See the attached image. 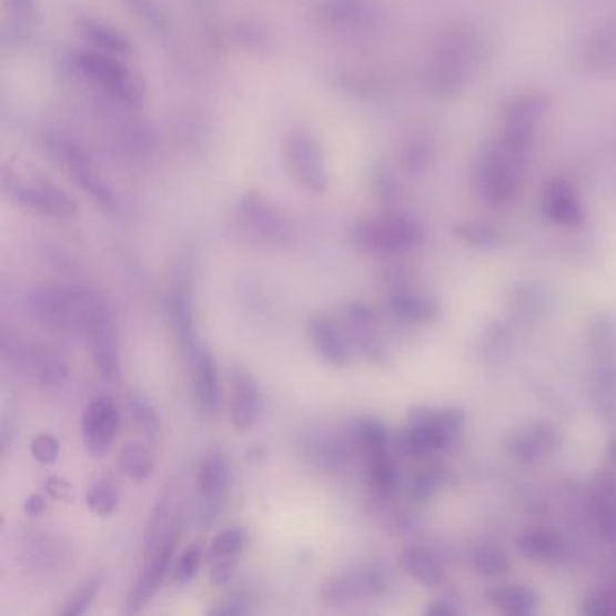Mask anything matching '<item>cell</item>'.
I'll return each instance as SVG.
<instances>
[{
    "label": "cell",
    "mask_w": 616,
    "mask_h": 616,
    "mask_svg": "<svg viewBox=\"0 0 616 616\" xmlns=\"http://www.w3.org/2000/svg\"><path fill=\"white\" fill-rule=\"evenodd\" d=\"M100 301L102 296L83 290L48 286L33 290L28 296V306L40 324L85 335L89 319Z\"/></svg>",
    "instance_id": "obj_1"
},
{
    "label": "cell",
    "mask_w": 616,
    "mask_h": 616,
    "mask_svg": "<svg viewBox=\"0 0 616 616\" xmlns=\"http://www.w3.org/2000/svg\"><path fill=\"white\" fill-rule=\"evenodd\" d=\"M393 572L387 564L374 563L356 572L340 573L322 587V598L331 606H347L387 592Z\"/></svg>",
    "instance_id": "obj_2"
},
{
    "label": "cell",
    "mask_w": 616,
    "mask_h": 616,
    "mask_svg": "<svg viewBox=\"0 0 616 616\" xmlns=\"http://www.w3.org/2000/svg\"><path fill=\"white\" fill-rule=\"evenodd\" d=\"M85 336L89 340L91 355L98 373L109 382L122 378V350L118 327L112 319L111 307L108 302L100 301L93 315L89 319Z\"/></svg>",
    "instance_id": "obj_3"
},
{
    "label": "cell",
    "mask_w": 616,
    "mask_h": 616,
    "mask_svg": "<svg viewBox=\"0 0 616 616\" xmlns=\"http://www.w3.org/2000/svg\"><path fill=\"white\" fill-rule=\"evenodd\" d=\"M296 454L316 471L342 472L350 465V447L339 432L306 428L295 440Z\"/></svg>",
    "instance_id": "obj_4"
},
{
    "label": "cell",
    "mask_w": 616,
    "mask_h": 616,
    "mask_svg": "<svg viewBox=\"0 0 616 616\" xmlns=\"http://www.w3.org/2000/svg\"><path fill=\"white\" fill-rule=\"evenodd\" d=\"M170 322L175 331V339L186 359H194L200 353V331L195 321L194 292L192 279L186 273L174 277L169 295Z\"/></svg>",
    "instance_id": "obj_5"
},
{
    "label": "cell",
    "mask_w": 616,
    "mask_h": 616,
    "mask_svg": "<svg viewBox=\"0 0 616 616\" xmlns=\"http://www.w3.org/2000/svg\"><path fill=\"white\" fill-rule=\"evenodd\" d=\"M122 416L117 403L109 396H100L89 403L82 420L83 445L93 457H103L111 451L120 434Z\"/></svg>",
    "instance_id": "obj_6"
},
{
    "label": "cell",
    "mask_w": 616,
    "mask_h": 616,
    "mask_svg": "<svg viewBox=\"0 0 616 616\" xmlns=\"http://www.w3.org/2000/svg\"><path fill=\"white\" fill-rule=\"evenodd\" d=\"M230 486V466L223 452L214 451L201 460L198 468V492L203 503V519L214 523L223 512Z\"/></svg>",
    "instance_id": "obj_7"
},
{
    "label": "cell",
    "mask_w": 616,
    "mask_h": 616,
    "mask_svg": "<svg viewBox=\"0 0 616 616\" xmlns=\"http://www.w3.org/2000/svg\"><path fill=\"white\" fill-rule=\"evenodd\" d=\"M420 239L416 224L405 219H388L378 223L364 224L355 233L362 250L371 253H394L414 246Z\"/></svg>",
    "instance_id": "obj_8"
},
{
    "label": "cell",
    "mask_w": 616,
    "mask_h": 616,
    "mask_svg": "<svg viewBox=\"0 0 616 616\" xmlns=\"http://www.w3.org/2000/svg\"><path fill=\"white\" fill-rule=\"evenodd\" d=\"M175 544H178V534L170 532L169 537L163 541L160 548L151 555L145 572L141 573V577L138 578L137 584L131 587V592L127 595V613L141 612L152 600L158 589L163 586L166 575H169L170 564L174 558Z\"/></svg>",
    "instance_id": "obj_9"
},
{
    "label": "cell",
    "mask_w": 616,
    "mask_h": 616,
    "mask_svg": "<svg viewBox=\"0 0 616 616\" xmlns=\"http://www.w3.org/2000/svg\"><path fill=\"white\" fill-rule=\"evenodd\" d=\"M230 420L239 432H248L261 416L262 394L257 380L244 367L233 365L230 370Z\"/></svg>",
    "instance_id": "obj_10"
},
{
    "label": "cell",
    "mask_w": 616,
    "mask_h": 616,
    "mask_svg": "<svg viewBox=\"0 0 616 616\" xmlns=\"http://www.w3.org/2000/svg\"><path fill=\"white\" fill-rule=\"evenodd\" d=\"M192 364V382H194V398L200 413L214 416L221 407V382H219L218 364L206 347L190 360Z\"/></svg>",
    "instance_id": "obj_11"
},
{
    "label": "cell",
    "mask_w": 616,
    "mask_h": 616,
    "mask_svg": "<svg viewBox=\"0 0 616 616\" xmlns=\"http://www.w3.org/2000/svg\"><path fill=\"white\" fill-rule=\"evenodd\" d=\"M311 342L322 359L335 367H347L351 364L350 340L344 330L330 316H315L310 322Z\"/></svg>",
    "instance_id": "obj_12"
},
{
    "label": "cell",
    "mask_w": 616,
    "mask_h": 616,
    "mask_svg": "<svg viewBox=\"0 0 616 616\" xmlns=\"http://www.w3.org/2000/svg\"><path fill=\"white\" fill-rule=\"evenodd\" d=\"M557 445V432L548 423H537L515 434L508 448L519 462H539L541 457L554 451Z\"/></svg>",
    "instance_id": "obj_13"
},
{
    "label": "cell",
    "mask_w": 616,
    "mask_h": 616,
    "mask_svg": "<svg viewBox=\"0 0 616 616\" xmlns=\"http://www.w3.org/2000/svg\"><path fill=\"white\" fill-rule=\"evenodd\" d=\"M388 307L394 315L407 322H427L437 315V304L427 296L400 290L388 299Z\"/></svg>",
    "instance_id": "obj_14"
},
{
    "label": "cell",
    "mask_w": 616,
    "mask_h": 616,
    "mask_svg": "<svg viewBox=\"0 0 616 616\" xmlns=\"http://www.w3.org/2000/svg\"><path fill=\"white\" fill-rule=\"evenodd\" d=\"M170 523H172V495H161L154 509H152L151 521L147 526V534L143 537V552L147 555L154 554L155 549L160 548L163 541L169 537Z\"/></svg>",
    "instance_id": "obj_15"
},
{
    "label": "cell",
    "mask_w": 616,
    "mask_h": 616,
    "mask_svg": "<svg viewBox=\"0 0 616 616\" xmlns=\"http://www.w3.org/2000/svg\"><path fill=\"white\" fill-rule=\"evenodd\" d=\"M402 566L411 577L416 578L417 583L425 584V586H436L442 583V568L427 549H405L402 554Z\"/></svg>",
    "instance_id": "obj_16"
},
{
    "label": "cell",
    "mask_w": 616,
    "mask_h": 616,
    "mask_svg": "<svg viewBox=\"0 0 616 616\" xmlns=\"http://www.w3.org/2000/svg\"><path fill=\"white\" fill-rule=\"evenodd\" d=\"M367 465H370L371 485L376 494L382 497L393 495L398 486V468L388 451L367 456Z\"/></svg>",
    "instance_id": "obj_17"
},
{
    "label": "cell",
    "mask_w": 616,
    "mask_h": 616,
    "mask_svg": "<svg viewBox=\"0 0 616 616\" xmlns=\"http://www.w3.org/2000/svg\"><path fill=\"white\" fill-rule=\"evenodd\" d=\"M355 440L364 451L365 457L388 451L387 428L376 417H360L355 425Z\"/></svg>",
    "instance_id": "obj_18"
},
{
    "label": "cell",
    "mask_w": 616,
    "mask_h": 616,
    "mask_svg": "<svg viewBox=\"0 0 616 616\" xmlns=\"http://www.w3.org/2000/svg\"><path fill=\"white\" fill-rule=\"evenodd\" d=\"M494 602L508 615H529L537 606V595L528 587L506 586L495 592Z\"/></svg>",
    "instance_id": "obj_19"
},
{
    "label": "cell",
    "mask_w": 616,
    "mask_h": 616,
    "mask_svg": "<svg viewBox=\"0 0 616 616\" xmlns=\"http://www.w3.org/2000/svg\"><path fill=\"white\" fill-rule=\"evenodd\" d=\"M120 466H122L127 477L134 481H145L147 477H151L154 460H152L149 448L137 445V443H129L120 454Z\"/></svg>",
    "instance_id": "obj_20"
},
{
    "label": "cell",
    "mask_w": 616,
    "mask_h": 616,
    "mask_svg": "<svg viewBox=\"0 0 616 616\" xmlns=\"http://www.w3.org/2000/svg\"><path fill=\"white\" fill-rule=\"evenodd\" d=\"M129 408H131L132 417H134L141 434L151 443L158 442L160 440L161 423L158 413H155L154 405L149 400L140 396V394H132V396H129Z\"/></svg>",
    "instance_id": "obj_21"
},
{
    "label": "cell",
    "mask_w": 616,
    "mask_h": 616,
    "mask_svg": "<svg viewBox=\"0 0 616 616\" xmlns=\"http://www.w3.org/2000/svg\"><path fill=\"white\" fill-rule=\"evenodd\" d=\"M250 543V535L246 529L241 526H232V528L224 529L221 534L210 544V558L219 561V558L238 557L241 552L246 549Z\"/></svg>",
    "instance_id": "obj_22"
},
{
    "label": "cell",
    "mask_w": 616,
    "mask_h": 616,
    "mask_svg": "<svg viewBox=\"0 0 616 616\" xmlns=\"http://www.w3.org/2000/svg\"><path fill=\"white\" fill-rule=\"evenodd\" d=\"M523 552L537 561H555L557 557H563L564 544L557 535L549 532H535L524 537Z\"/></svg>",
    "instance_id": "obj_23"
},
{
    "label": "cell",
    "mask_w": 616,
    "mask_h": 616,
    "mask_svg": "<svg viewBox=\"0 0 616 616\" xmlns=\"http://www.w3.org/2000/svg\"><path fill=\"white\" fill-rule=\"evenodd\" d=\"M85 501H88V506L91 508V512L100 515V517H109V515L114 514L118 506H120V494H118L117 488H114L111 483L102 481V483H98V485H94L93 488L89 491Z\"/></svg>",
    "instance_id": "obj_24"
},
{
    "label": "cell",
    "mask_w": 616,
    "mask_h": 616,
    "mask_svg": "<svg viewBox=\"0 0 616 616\" xmlns=\"http://www.w3.org/2000/svg\"><path fill=\"white\" fill-rule=\"evenodd\" d=\"M100 587H102V580H100V578H89V580H85L82 586L78 587L73 597L69 598L68 604H65V607L62 609V615H83V613L88 612L89 607H91L94 598L98 597Z\"/></svg>",
    "instance_id": "obj_25"
},
{
    "label": "cell",
    "mask_w": 616,
    "mask_h": 616,
    "mask_svg": "<svg viewBox=\"0 0 616 616\" xmlns=\"http://www.w3.org/2000/svg\"><path fill=\"white\" fill-rule=\"evenodd\" d=\"M201 563H203V548L201 544L194 543L185 554L181 555L180 563L175 566L174 583L189 584L190 580H194L200 573Z\"/></svg>",
    "instance_id": "obj_26"
},
{
    "label": "cell",
    "mask_w": 616,
    "mask_h": 616,
    "mask_svg": "<svg viewBox=\"0 0 616 616\" xmlns=\"http://www.w3.org/2000/svg\"><path fill=\"white\" fill-rule=\"evenodd\" d=\"M472 561H474L477 572L483 575H499L508 569V561L505 555L494 546H483V548L476 549Z\"/></svg>",
    "instance_id": "obj_27"
},
{
    "label": "cell",
    "mask_w": 616,
    "mask_h": 616,
    "mask_svg": "<svg viewBox=\"0 0 616 616\" xmlns=\"http://www.w3.org/2000/svg\"><path fill=\"white\" fill-rule=\"evenodd\" d=\"M31 456L40 465H53L60 456V442L53 434H39L31 442Z\"/></svg>",
    "instance_id": "obj_28"
},
{
    "label": "cell",
    "mask_w": 616,
    "mask_h": 616,
    "mask_svg": "<svg viewBox=\"0 0 616 616\" xmlns=\"http://www.w3.org/2000/svg\"><path fill=\"white\" fill-rule=\"evenodd\" d=\"M442 476L437 471H423L411 479L408 483V495L416 501L427 499L432 492L436 491Z\"/></svg>",
    "instance_id": "obj_29"
},
{
    "label": "cell",
    "mask_w": 616,
    "mask_h": 616,
    "mask_svg": "<svg viewBox=\"0 0 616 616\" xmlns=\"http://www.w3.org/2000/svg\"><path fill=\"white\" fill-rule=\"evenodd\" d=\"M238 572V557L219 558L210 572V584L214 587L229 586Z\"/></svg>",
    "instance_id": "obj_30"
},
{
    "label": "cell",
    "mask_w": 616,
    "mask_h": 616,
    "mask_svg": "<svg viewBox=\"0 0 616 616\" xmlns=\"http://www.w3.org/2000/svg\"><path fill=\"white\" fill-rule=\"evenodd\" d=\"M248 606H250V598H248L246 593L233 592L226 600H223L221 606L210 609V615H244V613L250 612Z\"/></svg>",
    "instance_id": "obj_31"
},
{
    "label": "cell",
    "mask_w": 616,
    "mask_h": 616,
    "mask_svg": "<svg viewBox=\"0 0 616 616\" xmlns=\"http://www.w3.org/2000/svg\"><path fill=\"white\" fill-rule=\"evenodd\" d=\"M46 494L54 501H63L68 503L73 497V486L69 481L62 479V477H49L44 483Z\"/></svg>",
    "instance_id": "obj_32"
},
{
    "label": "cell",
    "mask_w": 616,
    "mask_h": 616,
    "mask_svg": "<svg viewBox=\"0 0 616 616\" xmlns=\"http://www.w3.org/2000/svg\"><path fill=\"white\" fill-rule=\"evenodd\" d=\"M584 612L589 615H613L616 613V595H597L587 600Z\"/></svg>",
    "instance_id": "obj_33"
},
{
    "label": "cell",
    "mask_w": 616,
    "mask_h": 616,
    "mask_svg": "<svg viewBox=\"0 0 616 616\" xmlns=\"http://www.w3.org/2000/svg\"><path fill=\"white\" fill-rule=\"evenodd\" d=\"M46 508H48V499L42 494L30 495L24 501V512L30 517H39L40 514H44Z\"/></svg>",
    "instance_id": "obj_34"
},
{
    "label": "cell",
    "mask_w": 616,
    "mask_h": 616,
    "mask_svg": "<svg viewBox=\"0 0 616 616\" xmlns=\"http://www.w3.org/2000/svg\"><path fill=\"white\" fill-rule=\"evenodd\" d=\"M457 612H460V609H457L454 600H447V598L437 600L436 604L428 609V613H434V615H454V613Z\"/></svg>",
    "instance_id": "obj_35"
},
{
    "label": "cell",
    "mask_w": 616,
    "mask_h": 616,
    "mask_svg": "<svg viewBox=\"0 0 616 616\" xmlns=\"http://www.w3.org/2000/svg\"><path fill=\"white\" fill-rule=\"evenodd\" d=\"M264 456H266V451H264V448L252 447L246 452V462L261 463Z\"/></svg>",
    "instance_id": "obj_36"
},
{
    "label": "cell",
    "mask_w": 616,
    "mask_h": 616,
    "mask_svg": "<svg viewBox=\"0 0 616 616\" xmlns=\"http://www.w3.org/2000/svg\"><path fill=\"white\" fill-rule=\"evenodd\" d=\"M607 454H609V460H612L613 465H616V436L613 437L612 443H609V451H607Z\"/></svg>",
    "instance_id": "obj_37"
}]
</instances>
